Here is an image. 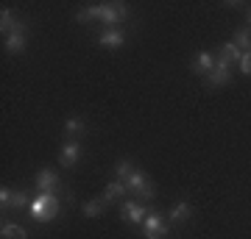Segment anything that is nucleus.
I'll return each mask as SVG.
<instances>
[{
  "label": "nucleus",
  "instance_id": "f257e3e1",
  "mask_svg": "<svg viewBox=\"0 0 251 239\" xmlns=\"http://www.w3.org/2000/svg\"><path fill=\"white\" fill-rule=\"evenodd\" d=\"M106 22L109 28H117V22L128 20V6L126 3H98V6H87L84 11L75 14V22Z\"/></svg>",
  "mask_w": 251,
  "mask_h": 239
},
{
  "label": "nucleus",
  "instance_id": "f03ea898",
  "mask_svg": "<svg viewBox=\"0 0 251 239\" xmlns=\"http://www.w3.org/2000/svg\"><path fill=\"white\" fill-rule=\"evenodd\" d=\"M59 209H62V203H59V197L53 195V192H39V195L31 200V217H34L36 222H50L59 217Z\"/></svg>",
  "mask_w": 251,
  "mask_h": 239
},
{
  "label": "nucleus",
  "instance_id": "7ed1b4c3",
  "mask_svg": "<svg viewBox=\"0 0 251 239\" xmlns=\"http://www.w3.org/2000/svg\"><path fill=\"white\" fill-rule=\"evenodd\" d=\"M148 212H151V206L140 203V200H126V203L120 206V217H123L128 225H143Z\"/></svg>",
  "mask_w": 251,
  "mask_h": 239
},
{
  "label": "nucleus",
  "instance_id": "20e7f679",
  "mask_svg": "<svg viewBox=\"0 0 251 239\" xmlns=\"http://www.w3.org/2000/svg\"><path fill=\"white\" fill-rule=\"evenodd\" d=\"M143 234H145V239H159L162 234H168V222L162 220V214L156 209L148 212V217L143 222Z\"/></svg>",
  "mask_w": 251,
  "mask_h": 239
},
{
  "label": "nucleus",
  "instance_id": "39448f33",
  "mask_svg": "<svg viewBox=\"0 0 251 239\" xmlns=\"http://www.w3.org/2000/svg\"><path fill=\"white\" fill-rule=\"evenodd\" d=\"M229 78H232V67H229V62H226L224 56L218 53L215 56V67H212V72L206 75V81H209L212 87H224V84H229Z\"/></svg>",
  "mask_w": 251,
  "mask_h": 239
},
{
  "label": "nucleus",
  "instance_id": "423d86ee",
  "mask_svg": "<svg viewBox=\"0 0 251 239\" xmlns=\"http://www.w3.org/2000/svg\"><path fill=\"white\" fill-rule=\"evenodd\" d=\"M98 44L100 47H106V50H117V47H123L126 44V34L120 31V28H106V31L98 36Z\"/></svg>",
  "mask_w": 251,
  "mask_h": 239
},
{
  "label": "nucleus",
  "instance_id": "0eeeda50",
  "mask_svg": "<svg viewBox=\"0 0 251 239\" xmlns=\"http://www.w3.org/2000/svg\"><path fill=\"white\" fill-rule=\"evenodd\" d=\"M78 159H81V145L75 139H70L62 148V153H59V164L62 167H73V164H78Z\"/></svg>",
  "mask_w": 251,
  "mask_h": 239
},
{
  "label": "nucleus",
  "instance_id": "6e6552de",
  "mask_svg": "<svg viewBox=\"0 0 251 239\" xmlns=\"http://www.w3.org/2000/svg\"><path fill=\"white\" fill-rule=\"evenodd\" d=\"M36 189H39V192H53L56 195V189H59V175H56L53 170H39V173H36Z\"/></svg>",
  "mask_w": 251,
  "mask_h": 239
},
{
  "label": "nucleus",
  "instance_id": "1a4fd4ad",
  "mask_svg": "<svg viewBox=\"0 0 251 239\" xmlns=\"http://www.w3.org/2000/svg\"><path fill=\"white\" fill-rule=\"evenodd\" d=\"M0 31H3V36L17 34V31H23V34H25V22H17V20H14V14H11L9 9H3V11H0Z\"/></svg>",
  "mask_w": 251,
  "mask_h": 239
},
{
  "label": "nucleus",
  "instance_id": "9d476101",
  "mask_svg": "<svg viewBox=\"0 0 251 239\" xmlns=\"http://www.w3.org/2000/svg\"><path fill=\"white\" fill-rule=\"evenodd\" d=\"M212 67H215V56L212 53H206V50L196 53V59H193V72H198V75H209Z\"/></svg>",
  "mask_w": 251,
  "mask_h": 239
},
{
  "label": "nucleus",
  "instance_id": "9b49d317",
  "mask_svg": "<svg viewBox=\"0 0 251 239\" xmlns=\"http://www.w3.org/2000/svg\"><path fill=\"white\" fill-rule=\"evenodd\" d=\"M25 44H28V39H25L23 31L3 36V50H6V53H23V50H25Z\"/></svg>",
  "mask_w": 251,
  "mask_h": 239
},
{
  "label": "nucleus",
  "instance_id": "f8f14e48",
  "mask_svg": "<svg viewBox=\"0 0 251 239\" xmlns=\"http://www.w3.org/2000/svg\"><path fill=\"white\" fill-rule=\"evenodd\" d=\"M123 184H126V189H128L131 195H140V192L145 189V184H148V178H145L143 170H134V173H131V175L126 178Z\"/></svg>",
  "mask_w": 251,
  "mask_h": 239
},
{
  "label": "nucleus",
  "instance_id": "ddd939ff",
  "mask_svg": "<svg viewBox=\"0 0 251 239\" xmlns=\"http://www.w3.org/2000/svg\"><path fill=\"white\" fill-rule=\"evenodd\" d=\"M190 212H193V209H190L187 200H179V203L171 209L168 220H171V222H187V220H190Z\"/></svg>",
  "mask_w": 251,
  "mask_h": 239
},
{
  "label": "nucleus",
  "instance_id": "4468645a",
  "mask_svg": "<svg viewBox=\"0 0 251 239\" xmlns=\"http://www.w3.org/2000/svg\"><path fill=\"white\" fill-rule=\"evenodd\" d=\"M0 237H3V239H28V234H25L23 225H17V222H3Z\"/></svg>",
  "mask_w": 251,
  "mask_h": 239
},
{
  "label": "nucleus",
  "instance_id": "2eb2a0df",
  "mask_svg": "<svg viewBox=\"0 0 251 239\" xmlns=\"http://www.w3.org/2000/svg\"><path fill=\"white\" fill-rule=\"evenodd\" d=\"M103 209H106V200H103V197H100V200H87V203L81 206L84 217H92V220H95V217H100V214H103Z\"/></svg>",
  "mask_w": 251,
  "mask_h": 239
},
{
  "label": "nucleus",
  "instance_id": "dca6fc26",
  "mask_svg": "<svg viewBox=\"0 0 251 239\" xmlns=\"http://www.w3.org/2000/svg\"><path fill=\"white\" fill-rule=\"evenodd\" d=\"M84 131H87V125H84V120H81V117H70V120L64 123V133H67L70 139H75V136H81Z\"/></svg>",
  "mask_w": 251,
  "mask_h": 239
},
{
  "label": "nucleus",
  "instance_id": "f3484780",
  "mask_svg": "<svg viewBox=\"0 0 251 239\" xmlns=\"http://www.w3.org/2000/svg\"><path fill=\"white\" fill-rule=\"evenodd\" d=\"M126 192H128V189H126V184L120 181V178H117V181H112V184L106 186V192H103V200H106V203H112V200H117V197L126 195Z\"/></svg>",
  "mask_w": 251,
  "mask_h": 239
},
{
  "label": "nucleus",
  "instance_id": "a211bd4d",
  "mask_svg": "<svg viewBox=\"0 0 251 239\" xmlns=\"http://www.w3.org/2000/svg\"><path fill=\"white\" fill-rule=\"evenodd\" d=\"M234 44L240 47L243 53H246V50H251V28L249 25L240 28V31H234Z\"/></svg>",
  "mask_w": 251,
  "mask_h": 239
},
{
  "label": "nucleus",
  "instance_id": "6ab92c4d",
  "mask_svg": "<svg viewBox=\"0 0 251 239\" xmlns=\"http://www.w3.org/2000/svg\"><path fill=\"white\" fill-rule=\"evenodd\" d=\"M221 56H224L226 62L232 64V62H240V56H243V50L240 47H237V44L234 42H226L224 47H221Z\"/></svg>",
  "mask_w": 251,
  "mask_h": 239
},
{
  "label": "nucleus",
  "instance_id": "aec40b11",
  "mask_svg": "<svg viewBox=\"0 0 251 239\" xmlns=\"http://www.w3.org/2000/svg\"><path fill=\"white\" fill-rule=\"evenodd\" d=\"M134 170H137V167H134V164H131L128 159H120V161L115 164V173H117V178H120V181H126V178L131 175Z\"/></svg>",
  "mask_w": 251,
  "mask_h": 239
},
{
  "label": "nucleus",
  "instance_id": "412c9836",
  "mask_svg": "<svg viewBox=\"0 0 251 239\" xmlns=\"http://www.w3.org/2000/svg\"><path fill=\"white\" fill-rule=\"evenodd\" d=\"M28 206H31L28 203V192H20L17 189L14 192V200H11V209H28Z\"/></svg>",
  "mask_w": 251,
  "mask_h": 239
},
{
  "label": "nucleus",
  "instance_id": "4be33fe9",
  "mask_svg": "<svg viewBox=\"0 0 251 239\" xmlns=\"http://www.w3.org/2000/svg\"><path fill=\"white\" fill-rule=\"evenodd\" d=\"M240 72L243 75H251V50H246L240 56Z\"/></svg>",
  "mask_w": 251,
  "mask_h": 239
},
{
  "label": "nucleus",
  "instance_id": "5701e85b",
  "mask_svg": "<svg viewBox=\"0 0 251 239\" xmlns=\"http://www.w3.org/2000/svg\"><path fill=\"white\" fill-rule=\"evenodd\" d=\"M11 200H14V189L3 186V189H0V203H3V209H6V206H11Z\"/></svg>",
  "mask_w": 251,
  "mask_h": 239
},
{
  "label": "nucleus",
  "instance_id": "b1692460",
  "mask_svg": "<svg viewBox=\"0 0 251 239\" xmlns=\"http://www.w3.org/2000/svg\"><path fill=\"white\" fill-rule=\"evenodd\" d=\"M153 197H156V189H153V184L148 181V184H145V189L140 192V200H153Z\"/></svg>",
  "mask_w": 251,
  "mask_h": 239
},
{
  "label": "nucleus",
  "instance_id": "393cba45",
  "mask_svg": "<svg viewBox=\"0 0 251 239\" xmlns=\"http://www.w3.org/2000/svg\"><path fill=\"white\" fill-rule=\"evenodd\" d=\"M246 20H249V28H251V9H249V17H246Z\"/></svg>",
  "mask_w": 251,
  "mask_h": 239
}]
</instances>
